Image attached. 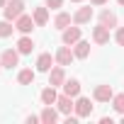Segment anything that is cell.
I'll use <instances>...</instances> for the list:
<instances>
[{"mask_svg":"<svg viewBox=\"0 0 124 124\" xmlns=\"http://www.w3.org/2000/svg\"><path fill=\"white\" fill-rule=\"evenodd\" d=\"M117 3H119V5H122V8H124V0H117Z\"/></svg>","mask_w":124,"mask_h":124,"instance_id":"f1b7e54d","label":"cell"},{"mask_svg":"<svg viewBox=\"0 0 124 124\" xmlns=\"http://www.w3.org/2000/svg\"><path fill=\"white\" fill-rule=\"evenodd\" d=\"M93 97H95L97 102H109V100L114 97V90H112V85H97L95 93H93Z\"/></svg>","mask_w":124,"mask_h":124,"instance_id":"ba28073f","label":"cell"},{"mask_svg":"<svg viewBox=\"0 0 124 124\" xmlns=\"http://www.w3.org/2000/svg\"><path fill=\"white\" fill-rule=\"evenodd\" d=\"M32 17H34V24H37V27H44V24L49 22V8H34Z\"/></svg>","mask_w":124,"mask_h":124,"instance_id":"5bb4252c","label":"cell"},{"mask_svg":"<svg viewBox=\"0 0 124 124\" xmlns=\"http://www.w3.org/2000/svg\"><path fill=\"white\" fill-rule=\"evenodd\" d=\"M3 15H5V20L15 22L20 15H24V0H8V5H5Z\"/></svg>","mask_w":124,"mask_h":124,"instance_id":"6da1fadb","label":"cell"},{"mask_svg":"<svg viewBox=\"0 0 124 124\" xmlns=\"http://www.w3.org/2000/svg\"><path fill=\"white\" fill-rule=\"evenodd\" d=\"M71 3H83V0H71Z\"/></svg>","mask_w":124,"mask_h":124,"instance_id":"f546056e","label":"cell"},{"mask_svg":"<svg viewBox=\"0 0 124 124\" xmlns=\"http://www.w3.org/2000/svg\"><path fill=\"white\" fill-rule=\"evenodd\" d=\"M0 63H3V68H15L20 63V51L17 49H5L0 54Z\"/></svg>","mask_w":124,"mask_h":124,"instance_id":"7a4b0ae2","label":"cell"},{"mask_svg":"<svg viewBox=\"0 0 124 124\" xmlns=\"http://www.w3.org/2000/svg\"><path fill=\"white\" fill-rule=\"evenodd\" d=\"M63 93L71 95V97H78V95H80V80H78V78L66 80V83H63Z\"/></svg>","mask_w":124,"mask_h":124,"instance_id":"9a60e30c","label":"cell"},{"mask_svg":"<svg viewBox=\"0 0 124 124\" xmlns=\"http://www.w3.org/2000/svg\"><path fill=\"white\" fill-rule=\"evenodd\" d=\"M63 83H66V71H63V66H54V68L49 71V85L58 88V85H63Z\"/></svg>","mask_w":124,"mask_h":124,"instance_id":"277c9868","label":"cell"},{"mask_svg":"<svg viewBox=\"0 0 124 124\" xmlns=\"http://www.w3.org/2000/svg\"><path fill=\"white\" fill-rule=\"evenodd\" d=\"M93 20V8H78L76 15H73V22L76 24H88Z\"/></svg>","mask_w":124,"mask_h":124,"instance_id":"30bf717a","label":"cell"},{"mask_svg":"<svg viewBox=\"0 0 124 124\" xmlns=\"http://www.w3.org/2000/svg\"><path fill=\"white\" fill-rule=\"evenodd\" d=\"M76 41H80V27H66L63 29V44L73 46Z\"/></svg>","mask_w":124,"mask_h":124,"instance_id":"8fae6325","label":"cell"},{"mask_svg":"<svg viewBox=\"0 0 124 124\" xmlns=\"http://www.w3.org/2000/svg\"><path fill=\"white\" fill-rule=\"evenodd\" d=\"M34 78H37V71H32V68H22L20 76H17V83H20V85H32Z\"/></svg>","mask_w":124,"mask_h":124,"instance_id":"ac0fdd59","label":"cell"},{"mask_svg":"<svg viewBox=\"0 0 124 124\" xmlns=\"http://www.w3.org/2000/svg\"><path fill=\"white\" fill-rule=\"evenodd\" d=\"M100 24H105L107 29L117 27V15H114L112 10H102V12H100Z\"/></svg>","mask_w":124,"mask_h":124,"instance_id":"e0dca14e","label":"cell"},{"mask_svg":"<svg viewBox=\"0 0 124 124\" xmlns=\"http://www.w3.org/2000/svg\"><path fill=\"white\" fill-rule=\"evenodd\" d=\"M46 3V8H51V10H58L61 5H63V0H44Z\"/></svg>","mask_w":124,"mask_h":124,"instance_id":"d4e9b609","label":"cell"},{"mask_svg":"<svg viewBox=\"0 0 124 124\" xmlns=\"http://www.w3.org/2000/svg\"><path fill=\"white\" fill-rule=\"evenodd\" d=\"M32 49H34V41L24 34V37L17 41V51H20V54H32Z\"/></svg>","mask_w":124,"mask_h":124,"instance_id":"44dd1931","label":"cell"},{"mask_svg":"<svg viewBox=\"0 0 124 124\" xmlns=\"http://www.w3.org/2000/svg\"><path fill=\"white\" fill-rule=\"evenodd\" d=\"M56 107H58V112L61 114H71V109L76 107V102H73V97L71 95H58V100H56Z\"/></svg>","mask_w":124,"mask_h":124,"instance_id":"9c48e42d","label":"cell"},{"mask_svg":"<svg viewBox=\"0 0 124 124\" xmlns=\"http://www.w3.org/2000/svg\"><path fill=\"white\" fill-rule=\"evenodd\" d=\"M114 41H117L119 46H124V27H117V32H114Z\"/></svg>","mask_w":124,"mask_h":124,"instance_id":"cb8c5ba5","label":"cell"},{"mask_svg":"<svg viewBox=\"0 0 124 124\" xmlns=\"http://www.w3.org/2000/svg\"><path fill=\"white\" fill-rule=\"evenodd\" d=\"M39 119L44 122V124H54L56 119H58V112L51 107V105H44V109H41V114H39Z\"/></svg>","mask_w":124,"mask_h":124,"instance_id":"2e32d148","label":"cell"},{"mask_svg":"<svg viewBox=\"0 0 124 124\" xmlns=\"http://www.w3.org/2000/svg\"><path fill=\"white\" fill-rule=\"evenodd\" d=\"M34 27H37V24H34V17H29V15H20V17L15 20V29L22 32V34H29Z\"/></svg>","mask_w":124,"mask_h":124,"instance_id":"3957f363","label":"cell"},{"mask_svg":"<svg viewBox=\"0 0 124 124\" xmlns=\"http://www.w3.org/2000/svg\"><path fill=\"white\" fill-rule=\"evenodd\" d=\"M112 107H114L117 112H124V93H122V95H114V97H112Z\"/></svg>","mask_w":124,"mask_h":124,"instance_id":"603a6c76","label":"cell"},{"mask_svg":"<svg viewBox=\"0 0 124 124\" xmlns=\"http://www.w3.org/2000/svg\"><path fill=\"white\" fill-rule=\"evenodd\" d=\"M0 71H3V63H0Z\"/></svg>","mask_w":124,"mask_h":124,"instance_id":"1f68e13d","label":"cell"},{"mask_svg":"<svg viewBox=\"0 0 124 124\" xmlns=\"http://www.w3.org/2000/svg\"><path fill=\"white\" fill-rule=\"evenodd\" d=\"M37 122H41V119H39V117H34V114H29V117H27V124H37Z\"/></svg>","mask_w":124,"mask_h":124,"instance_id":"484cf974","label":"cell"},{"mask_svg":"<svg viewBox=\"0 0 124 124\" xmlns=\"http://www.w3.org/2000/svg\"><path fill=\"white\" fill-rule=\"evenodd\" d=\"M93 39H95V44H100V46L107 44V41H109V29H107L105 24H97V27L93 29Z\"/></svg>","mask_w":124,"mask_h":124,"instance_id":"7c38bea8","label":"cell"},{"mask_svg":"<svg viewBox=\"0 0 124 124\" xmlns=\"http://www.w3.org/2000/svg\"><path fill=\"white\" fill-rule=\"evenodd\" d=\"M122 124H124V112H122Z\"/></svg>","mask_w":124,"mask_h":124,"instance_id":"4dcf8cb0","label":"cell"},{"mask_svg":"<svg viewBox=\"0 0 124 124\" xmlns=\"http://www.w3.org/2000/svg\"><path fill=\"white\" fill-rule=\"evenodd\" d=\"M73 46H76V49H73L76 58H88V56H90V44H88V41H83V39H80V41H76Z\"/></svg>","mask_w":124,"mask_h":124,"instance_id":"d6986e66","label":"cell"},{"mask_svg":"<svg viewBox=\"0 0 124 124\" xmlns=\"http://www.w3.org/2000/svg\"><path fill=\"white\" fill-rule=\"evenodd\" d=\"M54 61H56V56H51V54H39V58H37V71H39V73H49V71L54 68Z\"/></svg>","mask_w":124,"mask_h":124,"instance_id":"52a82bcc","label":"cell"},{"mask_svg":"<svg viewBox=\"0 0 124 124\" xmlns=\"http://www.w3.org/2000/svg\"><path fill=\"white\" fill-rule=\"evenodd\" d=\"M93 5H105V3H109V0H90Z\"/></svg>","mask_w":124,"mask_h":124,"instance_id":"4316f807","label":"cell"},{"mask_svg":"<svg viewBox=\"0 0 124 124\" xmlns=\"http://www.w3.org/2000/svg\"><path fill=\"white\" fill-rule=\"evenodd\" d=\"M41 105H56V100H58V93H56V88L54 85H49V88H44L41 90Z\"/></svg>","mask_w":124,"mask_h":124,"instance_id":"4fadbf2b","label":"cell"},{"mask_svg":"<svg viewBox=\"0 0 124 124\" xmlns=\"http://www.w3.org/2000/svg\"><path fill=\"white\" fill-rule=\"evenodd\" d=\"M73 58H76V54L68 49V44H66V46H61V49L56 51V63H58V66H71V63H73Z\"/></svg>","mask_w":124,"mask_h":124,"instance_id":"5b68a950","label":"cell"},{"mask_svg":"<svg viewBox=\"0 0 124 124\" xmlns=\"http://www.w3.org/2000/svg\"><path fill=\"white\" fill-rule=\"evenodd\" d=\"M54 27L61 29V32H63L66 27H71V15H68V12H58L56 20H54Z\"/></svg>","mask_w":124,"mask_h":124,"instance_id":"ffe728a7","label":"cell"},{"mask_svg":"<svg viewBox=\"0 0 124 124\" xmlns=\"http://www.w3.org/2000/svg\"><path fill=\"white\" fill-rule=\"evenodd\" d=\"M12 29H15V24H12L10 20H0V37H3V39H5V37H10V34H12Z\"/></svg>","mask_w":124,"mask_h":124,"instance_id":"7402d4cb","label":"cell"},{"mask_svg":"<svg viewBox=\"0 0 124 124\" xmlns=\"http://www.w3.org/2000/svg\"><path fill=\"white\" fill-rule=\"evenodd\" d=\"M8 5V0H0V8H5Z\"/></svg>","mask_w":124,"mask_h":124,"instance_id":"83f0119b","label":"cell"},{"mask_svg":"<svg viewBox=\"0 0 124 124\" xmlns=\"http://www.w3.org/2000/svg\"><path fill=\"white\" fill-rule=\"evenodd\" d=\"M73 112H76L80 119H83V117H90V114H93V105H90V100H88V97H78Z\"/></svg>","mask_w":124,"mask_h":124,"instance_id":"8992f818","label":"cell"}]
</instances>
